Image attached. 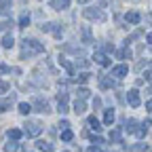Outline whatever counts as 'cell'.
I'll use <instances>...</instances> for the list:
<instances>
[{
  "label": "cell",
  "mask_w": 152,
  "mask_h": 152,
  "mask_svg": "<svg viewBox=\"0 0 152 152\" xmlns=\"http://www.w3.org/2000/svg\"><path fill=\"white\" fill-rule=\"evenodd\" d=\"M45 53V45L34 40V38H26V40L21 42V59H26V57H32V55H40Z\"/></svg>",
  "instance_id": "obj_1"
},
{
  "label": "cell",
  "mask_w": 152,
  "mask_h": 152,
  "mask_svg": "<svg viewBox=\"0 0 152 152\" xmlns=\"http://www.w3.org/2000/svg\"><path fill=\"white\" fill-rule=\"evenodd\" d=\"M83 15H85L87 19H91V21H99V23L106 21V13H102L99 9H85Z\"/></svg>",
  "instance_id": "obj_2"
},
{
  "label": "cell",
  "mask_w": 152,
  "mask_h": 152,
  "mask_svg": "<svg viewBox=\"0 0 152 152\" xmlns=\"http://www.w3.org/2000/svg\"><path fill=\"white\" fill-rule=\"evenodd\" d=\"M40 131H42V125L38 123V121H28V123H26V135H28V137L40 135Z\"/></svg>",
  "instance_id": "obj_3"
},
{
  "label": "cell",
  "mask_w": 152,
  "mask_h": 152,
  "mask_svg": "<svg viewBox=\"0 0 152 152\" xmlns=\"http://www.w3.org/2000/svg\"><path fill=\"white\" fill-rule=\"evenodd\" d=\"M127 102H129V106L131 108H137L142 102H140V91L137 89H131L129 93H127Z\"/></svg>",
  "instance_id": "obj_4"
},
{
  "label": "cell",
  "mask_w": 152,
  "mask_h": 152,
  "mask_svg": "<svg viewBox=\"0 0 152 152\" xmlns=\"http://www.w3.org/2000/svg\"><path fill=\"white\" fill-rule=\"evenodd\" d=\"M127 74H129V68H127L125 64L114 66V68H112V76H114V78H118V80H121V78H125Z\"/></svg>",
  "instance_id": "obj_5"
},
{
  "label": "cell",
  "mask_w": 152,
  "mask_h": 152,
  "mask_svg": "<svg viewBox=\"0 0 152 152\" xmlns=\"http://www.w3.org/2000/svg\"><path fill=\"white\" fill-rule=\"evenodd\" d=\"M125 21H127V23H131V26H137V23L142 21V15H140L137 11H131V13H127V15H125Z\"/></svg>",
  "instance_id": "obj_6"
},
{
  "label": "cell",
  "mask_w": 152,
  "mask_h": 152,
  "mask_svg": "<svg viewBox=\"0 0 152 152\" xmlns=\"http://www.w3.org/2000/svg\"><path fill=\"white\" fill-rule=\"evenodd\" d=\"M49 7L55 9V11H66V9L70 7V0H51Z\"/></svg>",
  "instance_id": "obj_7"
},
{
  "label": "cell",
  "mask_w": 152,
  "mask_h": 152,
  "mask_svg": "<svg viewBox=\"0 0 152 152\" xmlns=\"http://www.w3.org/2000/svg\"><path fill=\"white\" fill-rule=\"evenodd\" d=\"M34 108H36L38 112H45V114H47V112H51V110H49L47 99H42V97H36V99H34Z\"/></svg>",
  "instance_id": "obj_8"
},
{
  "label": "cell",
  "mask_w": 152,
  "mask_h": 152,
  "mask_svg": "<svg viewBox=\"0 0 152 152\" xmlns=\"http://www.w3.org/2000/svg\"><path fill=\"white\" fill-rule=\"evenodd\" d=\"M99 87L102 89H112V87H116V83H114L112 78H110V76H99Z\"/></svg>",
  "instance_id": "obj_9"
},
{
  "label": "cell",
  "mask_w": 152,
  "mask_h": 152,
  "mask_svg": "<svg viewBox=\"0 0 152 152\" xmlns=\"http://www.w3.org/2000/svg\"><path fill=\"white\" fill-rule=\"evenodd\" d=\"M93 59H95V64H99V66H110V59H108V55H104V53H95L93 55Z\"/></svg>",
  "instance_id": "obj_10"
},
{
  "label": "cell",
  "mask_w": 152,
  "mask_h": 152,
  "mask_svg": "<svg viewBox=\"0 0 152 152\" xmlns=\"http://www.w3.org/2000/svg\"><path fill=\"white\" fill-rule=\"evenodd\" d=\"M83 42L85 45H91L93 42V34H91V28L89 26H83Z\"/></svg>",
  "instance_id": "obj_11"
},
{
  "label": "cell",
  "mask_w": 152,
  "mask_h": 152,
  "mask_svg": "<svg viewBox=\"0 0 152 152\" xmlns=\"http://www.w3.org/2000/svg\"><path fill=\"white\" fill-rule=\"evenodd\" d=\"M110 142H114V144H123V133H121L118 129H112V131H110Z\"/></svg>",
  "instance_id": "obj_12"
},
{
  "label": "cell",
  "mask_w": 152,
  "mask_h": 152,
  "mask_svg": "<svg viewBox=\"0 0 152 152\" xmlns=\"http://www.w3.org/2000/svg\"><path fill=\"white\" fill-rule=\"evenodd\" d=\"M59 66H64V68L68 70V74H70V76H74V74H76V72H74V66L66 59V57H59Z\"/></svg>",
  "instance_id": "obj_13"
},
{
  "label": "cell",
  "mask_w": 152,
  "mask_h": 152,
  "mask_svg": "<svg viewBox=\"0 0 152 152\" xmlns=\"http://www.w3.org/2000/svg\"><path fill=\"white\" fill-rule=\"evenodd\" d=\"M85 110H87V106H85L83 99H76V102H74V112L78 114V116H80V114H85Z\"/></svg>",
  "instance_id": "obj_14"
},
{
  "label": "cell",
  "mask_w": 152,
  "mask_h": 152,
  "mask_svg": "<svg viewBox=\"0 0 152 152\" xmlns=\"http://www.w3.org/2000/svg\"><path fill=\"white\" fill-rule=\"evenodd\" d=\"M125 129H127L129 133H135V131H137V121H135V118L125 121Z\"/></svg>",
  "instance_id": "obj_15"
},
{
  "label": "cell",
  "mask_w": 152,
  "mask_h": 152,
  "mask_svg": "<svg viewBox=\"0 0 152 152\" xmlns=\"http://www.w3.org/2000/svg\"><path fill=\"white\" fill-rule=\"evenodd\" d=\"M129 152H146L148 150V144H135V146H125Z\"/></svg>",
  "instance_id": "obj_16"
},
{
  "label": "cell",
  "mask_w": 152,
  "mask_h": 152,
  "mask_svg": "<svg viewBox=\"0 0 152 152\" xmlns=\"http://www.w3.org/2000/svg\"><path fill=\"white\" fill-rule=\"evenodd\" d=\"M13 45H15V38H13L11 34H7V36L2 38V47H4V49H13Z\"/></svg>",
  "instance_id": "obj_17"
},
{
  "label": "cell",
  "mask_w": 152,
  "mask_h": 152,
  "mask_svg": "<svg viewBox=\"0 0 152 152\" xmlns=\"http://www.w3.org/2000/svg\"><path fill=\"white\" fill-rule=\"evenodd\" d=\"M89 127H91L93 131H102V123L95 118V116H89Z\"/></svg>",
  "instance_id": "obj_18"
},
{
  "label": "cell",
  "mask_w": 152,
  "mask_h": 152,
  "mask_svg": "<svg viewBox=\"0 0 152 152\" xmlns=\"http://www.w3.org/2000/svg\"><path fill=\"white\" fill-rule=\"evenodd\" d=\"M36 146L42 152H53V144H49V142H36Z\"/></svg>",
  "instance_id": "obj_19"
},
{
  "label": "cell",
  "mask_w": 152,
  "mask_h": 152,
  "mask_svg": "<svg viewBox=\"0 0 152 152\" xmlns=\"http://www.w3.org/2000/svg\"><path fill=\"white\" fill-rule=\"evenodd\" d=\"M89 93H91V91H89L87 87H78V89H76V95H78L80 99H87V97H89Z\"/></svg>",
  "instance_id": "obj_20"
},
{
  "label": "cell",
  "mask_w": 152,
  "mask_h": 152,
  "mask_svg": "<svg viewBox=\"0 0 152 152\" xmlns=\"http://www.w3.org/2000/svg\"><path fill=\"white\" fill-rule=\"evenodd\" d=\"M104 123H106V125H112V123H114V110H106V114H104Z\"/></svg>",
  "instance_id": "obj_21"
},
{
  "label": "cell",
  "mask_w": 152,
  "mask_h": 152,
  "mask_svg": "<svg viewBox=\"0 0 152 152\" xmlns=\"http://www.w3.org/2000/svg\"><path fill=\"white\" fill-rule=\"evenodd\" d=\"M21 135H23V133L19 131V129H11V131H9V137H11L13 142H17V140H21Z\"/></svg>",
  "instance_id": "obj_22"
},
{
  "label": "cell",
  "mask_w": 152,
  "mask_h": 152,
  "mask_svg": "<svg viewBox=\"0 0 152 152\" xmlns=\"http://www.w3.org/2000/svg\"><path fill=\"white\" fill-rule=\"evenodd\" d=\"M28 26H30V15L23 13L21 17H19V28H28Z\"/></svg>",
  "instance_id": "obj_23"
},
{
  "label": "cell",
  "mask_w": 152,
  "mask_h": 152,
  "mask_svg": "<svg viewBox=\"0 0 152 152\" xmlns=\"http://www.w3.org/2000/svg\"><path fill=\"white\" fill-rule=\"evenodd\" d=\"M61 140H64V142H72V140H74V133H72L70 129H64V131H61Z\"/></svg>",
  "instance_id": "obj_24"
},
{
  "label": "cell",
  "mask_w": 152,
  "mask_h": 152,
  "mask_svg": "<svg viewBox=\"0 0 152 152\" xmlns=\"http://www.w3.org/2000/svg\"><path fill=\"white\" fill-rule=\"evenodd\" d=\"M0 11L7 15V13L11 11V0H0Z\"/></svg>",
  "instance_id": "obj_25"
},
{
  "label": "cell",
  "mask_w": 152,
  "mask_h": 152,
  "mask_svg": "<svg viewBox=\"0 0 152 152\" xmlns=\"http://www.w3.org/2000/svg\"><path fill=\"white\" fill-rule=\"evenodd\" d=\"M19 112H21V114H30L32 112V104H19Z\"/></svg>",
  "instance_id": "obj_26"
},
{
  "label": "cell",
  "mask_w": 152,
  "mask_h": 152,
  "mask_svg": "<svg viewBox=\"0 0 152 152\" xmlns=\"http://www.w3.org/2000/svg\"><path fill=\"white\" fill-rule=\"evenodd\" d=\"M57 26H59V23H42V26H40V30H42V32H55V28H57Z\"/></svg>",
  "instance_id": "obj_27"
},
{
  "label": "cell",
  "mask_w": 152,
  "mask_h": 152,
  "mask_svg": "<svg viewBox=\"0 0 152 152\" xmlns=\"http://www.w3.org/2000/svg\"><path fill=\"white\" fill-rule=\"evenodd\" d=\"M19 150V146L15 144V142H9L7 146H4V152H17Z\"/></svg>",
  "instance_id": "obj_28"
},
{
  "label": "cell",
  "mask_w": 152,
  "mask_h": 152,
  "mask_svg": "<svg viewBox=\"0 0 152 152\" xmlns=\"http://www.w3.org/2000/svg\"><path fill=\"white\" fill-rule=\"evenodd\" d=\"M89 78H91V74H89V72L78 74V83H83V85H85V83H89Z\"/></svg>",
  "instance_id": "obj_29"
},
{
  "label": "cell",
  "mask_w": 152,
  "mask_h": 152,
  "mask_svg": "<svg viewBox=\"0 0 152 152\" xmlns=\"http://www.w3.org/2000/svg\"><path fill=\"white\" fill-rule=\"evenodd\" d=\"M64 51H70V53H80V49H78V47H74V45H66V47H64Z\"/></svg>",
  "instance_id": "obj_30"
},
{
  "label": "cell",
  "mask_w": 152,
  "mask_h": 152,
  "mask_svg": "<svg viewBox=\"0 0 152 152\" xmlns=\"http://www.w3.org/2000/svg\"><path fill=\"white\" fill-rule=\"evenodd\" d=\"M9 91V83H2L0 80V93H7Z\"/></svg>",
  "instance_id": "obj_31"
},
{
  "label": "cell",
  "mask_w": 152,
  "mask_h": 152,
  "mask_svg": "<svg viewBox=\"0 0 152 152\" xmlns=\"http://www.w3.org/2000/svg\"><path fill=\"white\" fill-rule=\"evenodd\" d=\"M0 72H2V74H9V72H11V68H9L7 64H0Z\"/></svg>",
  "instance_id": "obj_32"
},
{
  "label": "cell",
  "mask_w": 152,
  "mask_h": 152,
  "mask_svg": "<svg viewBox=\"0 0 152 152\" xmlns=\"http://www.w3.org/2000/svg\"><path fill=\"white\" fill-rule=\"evenodd\" d=\"M104 51L106 53H114V45H104Z\"/></svg>",
  "instance_id": "obj_33"
},
{
  "label": "cell",
  "mask_w": 152,
  "mask_h": 152,
  "mask_svg": "<svg viewBox=\"0 0 152 152\" xmlns=\"http://www.w3.org/2000/svg\"><path fill=\"white\" fill-rule=\"evenodd\" d=\"M59 127H61V131H64V129H70V123H68V121H61Z\"/></svg>",
  "instance_id": "obj_34"
},
{
  "label": "cell",
  "mask_w": 152,
  "mask_h": 152,
  "mask_svg": "<svg viewBox=\"0 0 152 152\" xmlns=\"http://www.w3.org/2000/svg\"><path fill=\"white\" fill-rule=\"evenodd\" d=\"M93 144H95V146H102L104 140H102V137H93Z\"/></svg>",
  "instance_id": "obj_35"
},
{
  "label": "cell",
  "mask_w": 152,
  "mask_h": 152,
  "mask_svg": "<svg viewBox=\"0 0 152 152\" xmlns=\"http://www.w3.org/2000/svg\"><path fill=\"white\" fill-rule=\"evenodd\" d=\"M87 152H102V148H99V146H91Z\"/></svg>",
  "instance_id": "obj_36"
},
{
  "label": "cell",
  "mask_w": 152,
  "mask_h": 152,
  "mask_svg": "<svg viewBox=\"0 0 152 152\" xmlns=\"http://www.w3.org/2000/svg\"><path fill=\"white\" fill-rule=\"evenodd\" d=\"M78 66H83V68H87V66H89V61L85 59V57H80V61H78Z\"/></svg>",
  "instance_id": "obj_37"
},
{
  "label": "cell",
  "mask_w": 152,
  "mask_h": 152,
  "mask_svg": "<svg viewBox=\"0 0 152 152\" xmlns=\"http://www.w3.org/2000/svg\"><path fill=\"white\" fill-rule=\"evenodd\" d=\"M93 106H95V108H99V106H102V99H99V97H95V99H93Z\"/></svg>",
  "instance_id": "obj_38"
},
{
  "label": "cell",
  "mask_w": 152,
  "mask_h": 152,
  "mask_svg": "<svg viewBox=\"0 0 152 152\" xmlns=\"http://www.w3.org/2000/svg\"><path fill=\"white\" fill-rule=\"evenodd\" d=\"M146 110H148V112H152V99H148V102H146Z\"/></svg>",
  "instance_id": "obj_39"
},
{
  "label": "cell",
  "mask_w": 152,
  "mask_h": 152,
  "mask_svg": "<svg viewBox=\"0 0 152 152\" xmlns=\"http://www.w3.org/2000/svg\"><path fill=\"white\" fill-rule=\"evenodd\" d=\"M146 40H148V45H150V47H152V32H150V34H148V38H146Z\"/></svg>",
  "instance_id": "obj_40"
},
{
  "label": "cell",
  "mask_w": 152,
  "mask_h": 152,
  "mask_svg": "<svg viewBox=\"0 0 152 152\" xmlns=\"http://www.w3.org/2000/svg\"><path fill=\"white\" fill-rule=\"evenodd\" d=\"M78 2H80V4H87V2H91V0H78Z\"/></svg>",
  "instance_id": "obj_41"
},
{
  "label": "cell",
  "mask_w": 152,
  "mask_h": 152,
  "mask_svg": "<svg viewBox=\"0 0 152 152\" xmlns=\"http://www.w3.org/2000/svg\"><path fill=\"white\" fill-rule=\"evenodd\" d=\"M150 70H152V61H150Z\"/></svg>",
  "instance_id": "obj_42"
}]
</instances>
